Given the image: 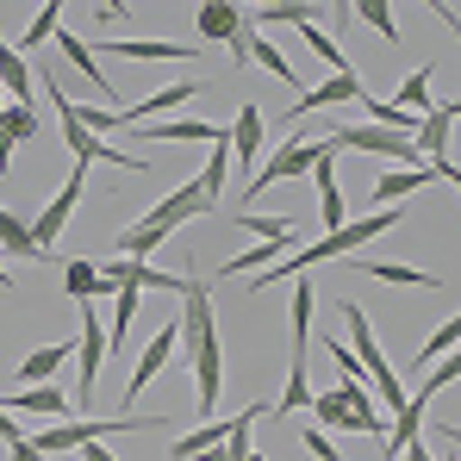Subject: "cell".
Instances as JSON below:
<instances>
[{
    "instance_id": "26",
    "label": "cell",
    "mask_w": 461,
    "mask_h": 461,
    "mask_svg": "<svg viewBox=\"0 0 461 461\" xmlns=\"http://www.w3.org/2000/svg\"><path fill=\"white\" fill-rule=\"evenodd\" d=\"M456 113H461L456 100L430 106V113H424V125H418V144H411V150H418V156H424V150H430V156H443V144H449V125H456Z\"/></svg>"
},
{
    "instance_id": "24",
    "label": "cell",
    "mask_w": 461,
    "mask_h": 461,
    "mask_svg": "<svg viewBox=\"0 0 461 461\" xmlns=\"http://www.w3.org/2000/svg\"><path fill=\"white\" fill-rule=\"evenodd\" d=\"M194 94H200V81H168V87H156L144 106H119V125H144V113H168V106H181Z\"/></svg>"
},
{
    "instance_id": "29",
    "label": "cell",
    "mask_w": 461,
    "mask_h": 461,
    "mask_svg": "<svg viewBox=\"0 0 461 461\" xmlns=\"http://www.w3.org/2000/svg\"><path fill=\"white\" fill-rule=\"evenodd\" d=\"M57 32H63V0H50V6H44V13H38V19L25 25V38H19L13 50H44V44H50Z\"/></svg>"
},
{
    "instance_id": "3",
    "label": "cell",
    "mask_w": 461,
    "mask_h": 461,
    "mask_svg": "<svg viewBox=\"0 0 461 461\" xmlns=\"http://www.w3.org/2000/svg\"><path fill=\"white\" fill-rule=\"evenodd\" d=\"M337 324H349V356L362 362V375H368V393H381L386 405L399 411L405 405V386H399V375H393V362L381 356V343H375V324H368V312L356 306V300H343V312H337Z\"/></svg>"
},
{
    "instance_id": "28",
    "label": "cell",
    "mask_w": 461,
    "mask_h": 461,
    "mask_svg": "<svg viewBox=\"0 0 461 461\" xmlns=\"http://www.w3.org/2000/svg\"><path fill=\"white\" fill-rule=\"evenodd\" d=\"M424 181H430V168H386L381 181H375V200H386V206H393V200H405V194H418Z\"/></svg>"
},
{
    "instance_id": "7",
    "label": "cell",
    "mask_w": 461,
    "mask_h": 461,
    "mask_svg": "<svg viewBox=\"0 0 461 461\" xmlns=\"http://www.w3.org/2000/svg\"><path fill=\"white\" fill-rule=\"evenodd\" d=\"M81 187H87V168H69V181H63V187H57V194H50V206H44V212H38V219H32V249H38V262H44V256H50V243H57V237H63V230H69V219H76V200H81Z\"/></svg>"
},
{
    "instance_id": "2",
    "label": "cell",
    "mask_w": 461,
    "mask_h": 461,
    "mask_svg": "<svg viewBox=\"0 0 461 461\" xmlns=\"http://www.w3.org/2000/svg\"><path fill=\"white\" fill-rule=\"evenodd\" d=\"M206 212H219V200H206L200 194V181H181L168 200H156L150 212L138 219V225L119 230V256H131V262H150V249H162L175 230L187 225V219H206Z\"/></svg>"
},
{
    "instance_id": "15",
    "label": "cell",
    "mask_w": 461,
    "mask_h": 461,
    "mask_svg": "<svg viewBox=\"0 0 461 461\" xmlns=\"http://www.w3.org/2000/svg\"><path fill=\"white\" fill-rule=\"evenodd\" d=\"M243 25H249V19H243V6H230V0H206V6L194 13V38H200V44H237Z\"/></svg>"
},
{
    "instance_id": "5",
    "label": "cell",
    "mask_w": 461,
    "mask_h": 461,
    "mask_svg": "<svg viewBox=\"0 0 461 461\" xmlns=\"http://www.w3.org/2000/svg\"><path fill=\"white\" fill-rule=\"evenodd\" d=\"M168 418H69V424H44L32 443L44 456H63V449H81V443H100V437H125V430H162Z\"/></svg>"
},
{
    "instance_id": "21",
    "label": "cell",
    "mask_w": 461,
    "mask_h": 461,
    "mask_svg": "<svg viewBox=\"0 0 461 461\" xmlns=\"http://www.w3.org/2000/svg\"><path fill=\"white\" fill-rule=\"evenodd\" d=\"M150 144H225V125H206V119H175V125H150L144 131Z\"/></svg>"
},
{
    "instance_id": "18",
    "label": "cell",
    "mask_w": 461,
    "mask_h": 461,
    "mask_svg": "<svg viewBox=\"0 0 461 461\" xmlns=\"http://www.w3.org/2000/svg\"><path fill=\"white\" fill-rule=\"evenodd\" d=\"M94 50H113V57H131V63H187L200 44H168V38H119V44H94Z\"/></svg>"
},
{
    "instance_id": "48",
    "label": "cell",
    "mask_w": 461,
    "mask_h": 461,
    "mask_svg": "<svg viewBox=\"0 0 461 461\" xmlns=\"http://www.w3.org/2000/svg\"><path fill=\"white\" fill-rule=\"evenodd\" d=\"M0 287H13V275H6V262H0Z\"/></svg>"
},
{
    "instance_id": "4",
    "label": "cell",
    "mask_w": 461,
    "mask_h": 461,
    "mask_svg": "<svg viewBox=\"0 0 461 461\" xmlns=\"http://www.w3.org/2000/svg\"><path fill=\"white\" fill-rule=\"evenodd\" d=\"M44 100L57 106V119H63V144H69V156H76L81 168H94V162H113V168H131V175H150V162L144 156H125L119 144H100V138H87L76 125V113H69V94H57V76L44 69Z\"/></svg>"
},
{
    "instance_id": "37",
    "label": "cell",
    "mask_w": 461,
    "mask_h": 461,
    "mask_svg": "<svg viewBox=\"0 0 461 461\" xmlns=\"http://www.w3.org/2000/svg\"><path fill=\"white\" fill-rule=\"evenodd\" d=\"M256 19H262V25H312L318 6H312V0H300V6H262Z\"/></svg>"
},
{
    "instance_id": "50",
    "label": "cell",
    "mask_w": 461,
    "mask_h": 461,
    "mask_svg": "<svg viewBox=\"0 0 461 461\" xmlns=\"http://www.w3.org/2000/svg\"><path fill=\"white\" fill-rule=\"evenodd\" d=\"M0 113H6V94H0Z\"/></svg>"
},
{
    "instance_id": "17",
    "label": "cell",
    "mask_w": 461,
    "mask_h": 461,
    "mask_svg": "<svg viewBox=\"0 0 461 461\" xmlns=\"http://www.w3.org/2000/svg\"><path fill=\"white\" fill-rule=\"evenodd\" d=\"M312 181H318V212H324V230H343V187H337V150L324 138V150L312 162Z\"/></svg>"
},
{
    "instance_id": "30",
    "label": "cell",
    "mask_w": 461,
    "mask_h": 461,
    "mask_svg": "<svg viewBox=\"0 0 461 461\" xmlns=\"http://www.w3.org/2000/svg\"><path fill=\"white\" fill-rule=\"evenodd\" d=\"M243 50H249V57H256V63H262V69H268V76L294 81V63H287V57H281V50H275V44H268V38H262V32H256V25H243Z\"/></svg>"
},
{
    "instance_id": "42",
    "label": "cell",
    "mask_w": 461,
    "mask_h": 461,
    "mask_svg": "<svg viewBox=\"0 0 461 461\" xmlns=\"http://www.w3.org/2000/svg\"><path fill=\"white\" fill-rule=\"evenodd\" d=\"M300 443H306V449H312V456H318V461H337V443H330V437H324L318 424H312V430H306V437H300Z\"/></svg>"
},
{
    "instance_id": "46",
    "label": "cell",
    "mask_w": 461,
    "mask_h": 461,
    "mask_svg": "<svg viewBox=\"0 0 461 461\" xmlns=\"http://www.w3.org/2000/svg\"><path fill=\"white\" fill-rule=\"evenodd\" d=\"M19 437H25V430L13 424V411H0V443H19Z\"/></svg>"
},
{
    "instance_id": "34",
    "label": "cell",
    "mask_w": 461,
    "mask_h": 461,
    "mask_svg": "<svg viewBox=\"0 0 461 461\" xmlns=\"http://www.w3.org/2000/svg\"><path fill=\"white\" fill-rule=\"evenodd\" d=\"M386 106H399V113H411V106H418V113H430V69H411Z\"/></svg>"
},
{
    "instance_id": "16",
    "label": "cell",
    "mask_w": 461,
    "mask_h": 461,
    "mask_svg": "<svg viewBox=\"0 0 461 461\" xmlns=\"http://www.w3.org/2000/svg\"><path fill=\"white\" fill-rule=\"evenodd\" d=\"M343 100H362V76H356V69H343V76L318 81L312 94H300V100L287 106V125H294V119H306V113H318V106H343Z\"/></svg>"
},
{
    "instance_id": "32",
    "label": "cell",
    "mask_w": 461,
    "mask_h": 461,
    "mask_svg": "<svg viewBox=\"0 0 461 461\" xmlns=\"http://www.w3.org/2000/svg\"><path fill=\"white\" fill-rule=\"evenodd\" d=\"M225 181H230V138L206 150V168H200V194H206V200H219V194H225Z\"/></svg>"
},
{
    "instance_id": "22",
    "label": "cell",
    "mask_w": 461,
    "mask_h": 461,
    "mask_svg": "<svg viewBox=\"0 0 461 461\" xmlns=\"http://www.w3.org/2000/svg\"><path fill=\"white\" fill-rule=\"evenodd\" d=\"M69 356H76V343H44V349H32V356L19 362V381L25 386H50V375H63Z\"/></svg>"
},
{
    "instance_id": "38",
    "label": "cell",
    "mask_w": 461,
    "mask_h": 461,
    "mask_svg": "<svg viewBox=\"0 0 461 461\" xmlns=\"http://www.w3.org/2000/svg\"><path fill=\"white\" fill-rule=\"evenodd\" d=\"M330 362H337V375H343V386H356V381H362V362L349 356V343H343V330L330 337Z\"/></svg>"
},
{
    "instance_id": "31",
    "label": "cell",
    "mask_w": 461,
    "mask_h": 461,
    "mask_svg": "<svg viewBox=\"0 0 461 461\" xmlns=\"http://www.w3.org/2000/svg\"><path fill=\"white\" fill-rule=\"evenodd\" d=\"M375 281H386V287H443L437 275H424V268H405V262H362Z\"/></svg>"
},
{
    "instance_id": "43",
    "label": "cell",
    "mask_w": 461,
    "mask_h": 461,
    "mask_svg": "<svg viewBox=\"0 0 461 461\" xmlns=\"http://www.w3.org/2000/svg\"><path fill=\"white\" fill-rule=\"evenodd\" d=\"M443 386H456V356H443V368L430 375V386H424V399H430V393H443Z\"/></svg>"
},
{
    "instance_id": "13",
    "label": "cell",
    "mask_w": 461,
    "mask_h": 461,
    "mask_svg": "<svg viewBox=\"0 0 461 461\" xmlns=\"http://www.w3.org/2000/svg\"><path fill=\"white\" fill-rule=\"evenodd\" d=\"M0 411H25V418H44V424H69V418H76L69 393H57V386H25V393H6V399H0Z\"/></svg>"
},
{
    "instance_id": "20",
    "label": "cell",
    "mask_w": 461,
    "mask_h": 461,
    "mask_svg": "<svg viewBox=\"0 0 461 461\" xmlns=\"http://www.w3.org/2000/svg\"><path fill=\"white\" fill-rule=\"evenodd\" d=\"M50 44H57V50H63V57H69V63H76L81 76L94 81V100H113V94H119V87H113V81L100 76V57H94V44H87V38H76V32H57V38H50Z\"/></svg>"
},
{
    "instance_id": "14",
    "label": "cell",
    "mask_w": 461,
    "mask_h": 461,
    "mask_svg": "<svg viewBox=\"0 0 461 461\" xmlns=\"http://www.w3.org/2000/svg\"><path fill=\"white\" fill-rule=\"evenodd\" d=\"M175 349H181V337H175V324H162L150 343H144V356H138V368H131V381H125V393H119V399L131 405V399H138V393H144V386L168 368V356H175Z\"/></svg>"
},
{
    "instance_id": "27",
    "label": "cell",
    "mask_w": 461,
    "mask_h": 461,
    "mask_svg": "<svg viewBox=\"0 0 461 461\" xmlns=\"http://www.w3.org/2000/svg\"><path fill=\"white\" fill-rule=\"evenodd\" d=\"M63 294H69V300H81V306H94V294H113V287L100 281V268H94L87 256H76V262L63 268Z\"/></svg>"
},
{
    "instance_id": "25",
    "label": "cell",
    "mask_w": 461,
    "mask_h": 461,
    "mask_svg": "<svg viewBox=\"0 0 461 461\" xmlns=\"http://www.w3.org/2000/svg\"><path fill=\"white\" fill-rule=\"evenodd\" d=\"M312 418H318L324 437H330V430H362V418L343 405V386H337V393H312ZM362 437H368V430H362Z\"/></svg>"
},
{
    "instance_id": "19",
    "label": "cell",
    "mask_w": 461,
    "mask_h": 461,
    "mask_svg": "<svg viewBox=\"0 0 461 461\" xmlns=\"http://www.w3.org/2000/svg\"><path fill=\"white\" fill-rule=\"evenodd\" d=\"M0 94H6V106H32V94H38L32 63H25L13 44H0Z\"/></svg>"
},
{
    "instance_id": "40",
    "label": "cell",
    "mask_w": 461,
    "mask_h": 461,
    "mask_svg": "<svg viewBox=\"0 0 461 461\" xmlns=\"http://www.w3.org/2000/svg\"><path fill=\"white\" fill-rule=\"evenodd\" d=\"M456 337H461V324H456V318H443V330H430V343L418 349V362H437V356H443V349H449Z\"/></svg>"
},
{
    "instance_id": "49",
    "label": "cell",
    "mask_w": 461,
    "mask_h": 461,
    "mask_svg": "<svg viewBox=\"0 0 461 461\" xmlns=\"http://www.w3.org/2000/svg\"><path fill=\"white\" fill-rule=\"evenodd\" d=\"M237 461H268V456H256V449H249V456H237Z\"/></svg>"
},
{
    "instance_id": "35",
    "label": "cell",
    "mask_w": 461,
    "mask_h": 461,
    "mask_svg": "<svg viewBox=\"0 0 461 461\" xmlns=\"http://www.w3.org/2000/svg\"><path fill=\"white\" fill-rule=\"evenodd\" d=\"M69 113H76V125L87 138H100V131H119V113L113 106H94V100H69Z\"/></svg>"
},
{
    "instance_id": "39",
    "label": "cell",
    "mask_w": 461,
    "mask_h": 461,
    "mask_svg": "<svg viewBox=\"0 0 461 461\" xmlns=\"http://www.w3.org/2000/svg\"><path fill=\"white\" fill-rule=\"evenodd\" d=\"M356 19H362V25H375L386 44H399V19H393L386 6H356Z\"/></svg>"
},
{
    "instance_id": "6",
    "label": "cell",
    "mask_w": 461,
    "mask_h": 461,
    "mask_svg": "<svg viewBox=\"0 0 461 461\" xmlns=\"http://www.w3.org/2000/svg\"><path fill=\"white\" fill-rule=\"evenodd\" d=\"M312 312H318V294L306 281L294 287V375H287V393H281V418H294L300 405H312V386H306V343H312Z\"/></svg>"
},
{
    "instance_id": "47",
    "label": "cell",
    "mask_w": 461,
    "mask_h": 461,
    "mask_svg": "<svg viewBox=\"0 0 461 461\" xmlns=\"http://www.w3.org/2000/svg\"><path fill=\"white\" fill-rule=\"evenodd\" d=\"M194 461H230V449L219 443V449H206V456H194Z\"/></svg>"
},
{
    "instance_id": "8",
    "label": "cell",
    "mask_w": 461,
    "mask_h": 461,
    "mask_svg": "<svg viewBox=\"0 0 461 461\" xmlns=\"http://www.w3.org/2000/svg\"><path fill=\"white\" fill-rule=\"evenodd\" d=\"M324 138H330V150H368V156H393L399 168H424V156L411 150V138H393L381 125H337Z\"/></svg>"
},
{
    "instance_id": "10",
    "label": "cell",
    "mask_w": 461,
    "mask_h": 461,
    "mask_svg": "<svg viewBox=\"0 0 461 461\" xmlns=\"http://www.w3.org/2000/svg\"><path fill=\"white\" fill-rule=\"evenodd\" d=\"M100 281H106V287H131V294H187V287H194V275H162L150 262H131V256L106 262Z\"/></svg>"
},
{
    "instance_id": "12",
    "label": "cell",
    "mask_w": 461,
    "mask_h": 461,
    "mask_svg": "<svg viewBox=\"0 0 461 461\" xmlns=\"http://www.w3.org/2000/svg\"><path fill=\"white\" fill-rule=\"evenodd\" d=\"M230 131V162H243V181L256 175V156H262V131H268V119H262V106L256 100H243V113L225 125Z\"/></svg>"
},
{
    "instance_id": "9",
    "label": "cell",
    "mask_w": 461,
    "mask_h": 461,
    "mask_svg": "<svg viewBox=\"0 0 461 461\" xmlns=\"http://www.w3.org/2000/svg\"><path fill=\"white\" fill-rule=\"evenodd\" d=\"M318 150H324V138H294V144H275V156H268V162H256L249 194H268L275 181H300V175H312Z\"/></svg>"
},
{
    "instance_id": "1",
    "label": "cell",
    "mask_w": 461,
    "mask_h": 461,
    "mask_svg": "<svg viewBox=\"0 0 461 461\" xmlns=\"http://www.w3.org/2000/svg\"><path fill=\"white\" fill-rule=\"evenodd\" d=\"M187 362H194V405L212 411L219 393H225V343H219V318H212V287L194 281L181 294V324H175Z\"/></svg>"
},
{
    "instance_id": "36",
    "label": "cell",
    "mask_w": 461,
    "mask_h": 461,
    "mask_svg": "<svg viewBox=\"0 0 461 461\" xmlns=\"http://www.w3.org/2000/svg\"><path fill=\"white\" fill-rule=\"evenodd\" d=\"M237 225L249 230V237H262V243H281V249H287V237H294V219H262V212H237Z\"/></svg>"
},
{
    "instance_id": "23",
    "label": "cell",
    "mask_w": 461,
    "mask_h": 461,
    "mask_svg": "<svg viewBox=\"0 0 461 461\" xmlns=\"http://www.w3.org/2000/svg\"><path fill=\"white\" fill-rule=\"evenodd\" d=\"M32 138H38V113H32V106H6V113H0V168L13 162L19 144H32Z\"/></svg>"
},
{
    "instance_id": "41",
    "label": "cell",
    "mask_w": 461,
    "mask_h": 461,
    "mask_svg": "<svg viewBox=\"0 0 461 461\" xmlns=\"http://www.w3.org/2000/svg\"><path fill=\"white\" fill-rule=\"evenodd\" d=\"M113 294H119V306H113V337H125L131 318H138V294H131V287H113Z\"/></svg>"
},
{
    "instance_id": "33",
    "label": "cell",
    "mask_w": 461,
    "mask_h": 461,
    "mask_svg": "<svg viewBox=\"0 0 461 461\" xmlns=\"http://www.w3.org/2000/svg\"><path fill=\"white\" fill-rule=\"evenodd\" d=\"M0 256H25V262H38L25 219H19V212H6V206H0Z\"/></svg>"
},
{
    "instance_id": "45",
    "label": "cell",
    "mask_w": 461,
    "mask_h": 461,
    "mask_svg": "<svg viewBox=\"0 0 461 461\" xmlns=\"http://www.w3.org/2000/svg\"><path fill=\"white\" fill-rule=\"evenodd\" d=\"M81 461H119V456H113L106 443H81Z\"/></svg>"
},
{
    "instance_id": "11",
    "label": "cell",
    "mask_w": 461,
    "mask_h": 461,
    "mask_svg": "<svg viewBox=\"0 0 461 461\" xmlns=\"http://www.w3.org/2000/svg\"><path fill=\"white\" fill-rule=\"evenodd\" d=\"M76 362H81V405H94V375L106 368V330H100V318H94V306H81V337H76Z\"/></svg>"
},
{
    "instance_id": "44",
    "label": "cell",
    "mask_w": 461,
    "mask_h": 461,
    "mask_svg": "<svg viewBox=\"0 0 461 461\" xmlns=\"http://www.w3.org/2000/svg\"><path fill=\"white\" fill-rule=\"evenodd\" d=\"M6 449H13V461H50L44 449H38V443H32V437H19V443H6Z\"/></svg>"
}]
</instances>
